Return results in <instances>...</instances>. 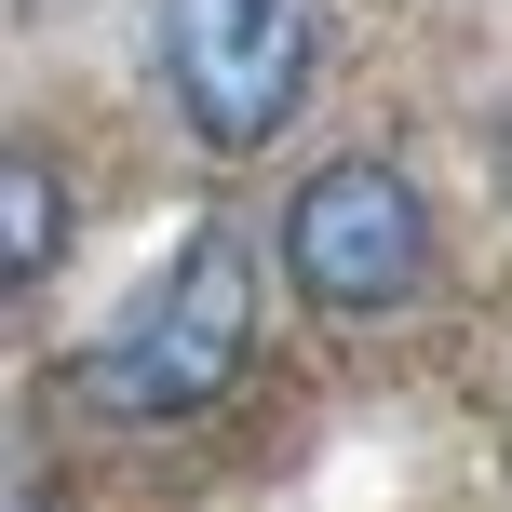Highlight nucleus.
I'll use <instances>...</instances> for the list:
<instances>
[{"instance_id": "f257e3e1", "label": "nucleus", "mask_w": 512, "mask_h": 512, "mask_svg": "<svg viewBox=\"0 0 512 512\" xmlns=\"http://www.w3.org/2000/svg\"><path fill=\"white\" fill-rule=\"evenodd\" d=\"M243 351H256V256L230 230H203L95 351H81V405L162 432V418H203L216 391L243 378Z\"/></svg>"}, {"instance_id": "f03ea898", "label": "nucleus", "mask_w": 512, "mask_h": 512, "mask_svg": "<svg viewBox=\"0 0 512 512\" xmlns=\"http://www.w3.org/2000/svg\"><path fill=\"white\" fill-rule=\"evenodd\" d=\"M162 81L203 149H270L310 95V0H162Z\"/></svg>"}, {"instance_id": "20e7f679", "label": "nucleus", "mask_w": 512, "mask_h": 512, "mask_svg": "<svg viewBox=\"0 0 512 512\" xmlns=\"http://www.w3.org/2000/svg\"><path fill=\"white\" fill-rule=\"evenodd\" d=\"M0 203H14V283H41L54 270V176L14 149V176H0Z\"/></svg>"}, {"instance_id": "7ed1b4c3", "label": "nucleus", "mask_w": 512, "mask_h": 512, "mask_svg": "<svg viewBox=\"0 0 512 512\" xmlns=\"http://www.w3.org/2000/svg\"><path fill=\"white\" fill-rule=\"evenodd\" d=\"M283 270H297L337 324H378V310H405L418 270H432V216H418V189L391 176V162H324V176L297 189V216H283Z\"/></svg>"}]
</instances>
